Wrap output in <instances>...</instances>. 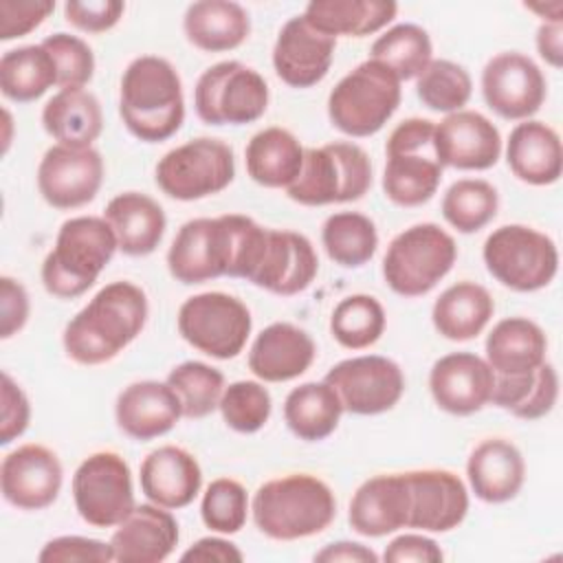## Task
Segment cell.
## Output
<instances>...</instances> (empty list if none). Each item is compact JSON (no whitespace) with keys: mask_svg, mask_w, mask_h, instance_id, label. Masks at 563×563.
I'll return each mask as SVG.
<instances>
[{"mask_svg":"<svg viewBox=\"0 0 563 563\" xmlns=\"http://www.w3.org/2000/svg\"><path fill=\"white\" fill-rule=\"evenodd\" d=\"M405 479L409 488L407 528L422 532H449L464 521L468 512V490L453 471H407Z\"/></svg>","mask_w":563,"mask_h":563,"instance_id":"obj_20","label":"cell"},{"mask_svg":"<svg viewBox=\"0 0 563 563\" xmlns=\"http://www.w3.org/2000/svg\"><path fill=\"white\" fill-rule=\"evenodd\" d=\"M185 37L205 53H224L242 46L251 33L246 9L231 0H200L187 7Z\"/></svg>","mask_w":563,"mask_h":563,"instance_id":"obj_33","label":"cell"},{"mask_svg":"<svg viewBox=\"0 0 563 563\" xmlns=\"http://www.w3.org/2000/svg\"><path fill=\"white\" fill-rule=\"evenodd\" d=\"M341 398L343 411L354 416L385 413L398 405L405 391L400 365L380 354H363L339 361L323 378Z\"/></svg>","mask_w":563,"mask_h":563,"instance_id":"obj_15","label":"cell"},{"mask_svg":"<svg viewBox=\"0 0 563 563\" xmlns=\"http://www.w3.org/2000/svg\"><path fill=\"white\" fill-rule=\"evenodd\" d=\"M139 479L143 495L152 504L178 510L189 506L200 493L202 468L187 449L165 444L145 455Z\"/></svg>","mask_w":563,"mask_h":563,"instance_id":"obj_28","label":"cell"},{"mask_svg":"<svg viewBox=\"0 0 563 563\" xmlns=\"http://www.w3.org/2000/svg\"><path fill=\"white\" fill-rule=\"evenodd\" d=\"M528 11L541 15L543 22H563V2L561 0H554V2H532V4H526Z\"/></svg>","mask_w":563,"mask_h":563,"instance_id":"obj_59","label":"cell"},{"mask_svg":"<svg viewBox=\"0 0 563 563\" xmlns=\"http://www.w3.org/2000/svg\"><path fill=\"white\" fill-rule=\"evenodd\" d=\"M347 521L361 537H385L409 521V488L405 473H383L365 479L352 495Z\"/></svg>","mask_w":563,"mask_h":563,"instance_id":"obj_26","label":"cell"},{"mask_svg":"<svg viewBox=\"0 0 563 563\" xmlns=\"http://www.w3.org/2000/svg\"><path fill=\"white\" fill-rule=\"evenodd\" d=\"M147 314V295L141 286L128 279L112 282L66 323L64 350L79 365L108 363L141 334Z\"/></svg>","mask_w":563,"mask_h":563,"instance_id":"obj_1","label":"cell"},{"mask_svg":"<svg viewBox=\"0 0 563 563\" xmlns=\"http://www.w3.org/2000/svg\"><path fill=\"white\" fill-rule=\"evenodd\" d=\"M319 563H376L378 554L356 541H336L314 554Z\"/></svg>","mask_w":563,"mask_h":563,"instance_id":"obj_57","label":"cell"},{"mask_svg":"<svg viewBox=\"0 0 563 563\" xmlns=\"http://www.w3.org/2000/svg\"><path fill=\"white\" fill-rule=\"evenodd\" d=\"M176 323L194 350L220 361L238 356L253 328L246 303L218 290L187 297L178 308Z\"/></svg>","mask_w":563,"mask_h":563,"instance_id":"obj_12","label":"cell"},{"mask_svg":"<svg viewBox=\"0 0 563 563\" xmlns=\"http://www.w3.org/2000/svg\"><path fill=\"white\" fill-rule=\"evenodd\" d=\"M303 147L286 128H264L251 136L244 150L246 174L268 189H288L301 172Z\"/></svg>","mask_w":563,"mask_h":563,"instance_id":"obj_34","label":"cell"},{"mask_svg":"<svg viewBox=\"0 0 563 563\" xmlns=\"http://www.w3.org/2000/svg\"><path fill=\"white\" fill-rule=\"evenodd\" d=\"M537 51L552 66L561 68L563 64V22H543L537 29Z\"/></svg>","mask_w":563,"mask_h":563,"instance_id":"obj_58","label":"cell"},{"mask_svg":"<svg viewBox=\"0 0 563 563\" xmlns=\"http://www.w3.org/2000/svg\"><path fill=\"white\" fill-rule=\"evenodd\" d=\"M31 422V405L24 389L2 372V418H0V444L7 446L20 438Z\"/></svg>","mask_w":563,"mask_h":563,"instance_id":"obj_53","label":"cell"},{"mask_svg":"<svg viewBox=\"0 0 563 563\" xmlns=\"http://www.w3.org/2000/svg\"><path fill=\"white\" fill-rule=\"evenodd\" d=\"M255 528L275 541H297L321 534L336 517L332 488L310 475L290 473L264 482L251 501Z\"/></svg>","mask_w":563,"mask_h":563,"instance_id":"obj_3","label":"cell"},{"mask_svg":"<svg viewBox=\"0 0 563 563\" xmlns=\"http://www.w3.org/2000/svg\"><path fill=\"white\" fill-rule=\"evenodd\" d=\"M246 488L233 477L213 479L202 493L200 517L202 523L218 534H235L244 528L249 515Z\"/></svg>","mask_w":563,"mask_h":563,"instance_id":"obj_48","label":"cell"},{"mask_svg":"<svg viewBox=\"0 0 563 563\" xmlns=\"http://www.w3.org/2000/svg\"><path fill=\"white\" fill-rule=\"evenodd\" d=\"M169 387L176 391L183 416L189 420L207 418L220 405L224 391V374L202 361H185L167 374Z\"/></svg>","mask_w":563,"mask_h":563,"instance_id":"obj_45","label":"cell"},{"mask_svg":"<svg viewBox=\"0 0 563 563\" xmlns=\"http://www.w3.org/2000/svg\"><path fill=\"white\" fill-rule=\"evenodd\" d=\"M499 209L497 189L482 178H460L442 196V216L460 233H477Z\"/></svg>","mask_w":563,"mask_h":563,"instance_id":"obj_44","label":"cell"},{"mask_svg":"<svg viewBox=\"0 0 563 563\" xmlns=\"http://www.w3.org/2000/svg\"><path fill=\"white\" fill-rule=\"evenodd\" d=\"M55 9L53 0L42 2H18V0H0V40L9 42L15 37H24L33 29H37Z\"/></svg>","mask_w":563,"mask_h":563,"instance_id":"obj_52","label":"cell"},{"mask_svg":"<svg viewBox=\"0 0 563 563\" xmlns=\"http://www.w3.org/2000/svg\"><path fill=\"white\" fill-rule=\"evenodd\" d=\"M57 86V66L42 44H26L0 57V90L9 101L29 103Z\"/></svg>","mask_w":563,"mask_h":563,"instance_id":"obj_40","label":"cell"},{"mask_svg":"<svg viewBox=\"0 0 563 563\" xmlns=\"http://www.w3.org/2000/svg\"><path fill=\"white\" fill-rule=\"evenodd\" d=\"M183 418V407L169 383L136 380L121 389L114 402L117 427L132 440L147 442L169 433Z\"/></svg>","mask_w":563,"mask_h":563,"instance_id":"obj_24","label":"cell"},{"mask_svg":"<svg viewBox=\"0 0 563 563\" xmlns=\"http://www.w3.org/2000/svg\"><path fill=\"white\" fill-rule=\"evenodd\" d=\"M486 106L508 121H526L537 114L548 95L541 68L523 53L504 51L490 57L482 70Z\"/></svg>","mask_w":563,"mask_h":563,"instance_id":"obj_16","label":"cell"},{"mask_svg":"<svg viewBox=\"0 0 563 563\" xmlns=\"http://www.w3.org/2000/svg\"><path fill=\"white\" fill-rule=\"evenodd\" d=\"M398 13L391 0H312L303 18L321 33L365 37L385 29Z\"/></svg>","mask_w":563,"mask_h":563,"instance_id":"obj_37","label":"cell"},{"mask_svg":"<svg viewBox=\"0 0 563 563\" xmlns=\"http://www.w3.org/2000/svg\"><path fill=\"white\" fill-rule=\"evenodd\" d=\"M317 356L312 336L288 321L266 325L249 350V369L264 383H286L306 374Z\"/></svg>","mask_w":563,"mask_h":563,"instance_id":"obj_27","label":"cell"},{"mask_svg":"<svg viewBox=\"0 0 563 563\" xmlns=\"http://www.w3.org/2000/svg\"><path fill=\"white\" fill-rule=\"evenodd\" d=\"M31 312L29 292L22 282L2 275L0 277V336L11 339L15 332H20Z\"/></svg>","mask_w":563,"mask_h":563,"instance_id":"obj_54","label":"cell"},{"mask_svg":"<svg viewBox=\"0 0 563 563\" xmlns=\"http://www.w3.org/2000/svg\"><path fill=\"white\" fill-rule=\"evenodd\" d=\"M466 477L477 499L506 504L519 495L526 482V462L510 440L486 438L471 451Z\"/></svg>","mask_w":563,"mask_h":563,"instance_id":"obj_29","label":"cell"},{"mask_svg":"<svg viewBox=\"0 0 563 563\" xmlns=\"http://www.w3.org/2000/svg\"><path fill=\"white\" fill-rule=\"evenodd\" d=\"M495 372L473 352L440 356L429 372V391L435 405L451 416H473L490 402Z\"/></svg>","mask_w":563,"mask_h":563,"instance_id":"obj_21","label":"cell"},{"mask_svg":"<svg viewBox=\"0 0 563 563\" xmlns=\"http://www.w3.org/2000/svg\"><path fill=\"white\" fill-rule=\"evenodd\" d=\"M429 33L411 22L396 24L378 35L369 48V59L385 64L400 81L416 79L433 59Z\"/></svg>","mask_w":563,"mask_h":563,"instance_id":"obj_42","label":"cell"},{"mask_svg":"<svg viewBox=\"0 0 563 563\" xmlns=\"http://www.w3.org/2000/svg\"><path fill=\"white\" fill-rule=\"evenodd\" d=\"M42 46L51 53L57 66V86L64 88H84L95 75V53L77 35L53 33L42 40Z\"/></svg>","mask_w":563,"mask_h":563,"instance_id":"obj_49","label":"cell"},{"mask_svg":"<svg viewBox=\"0 0 563 563\" xmlns=\"http://www.w3.org/2000/svg\"><path fill=\"white\" fill-rule=\"evenodd\" d=\"M559 398V374L552 363L519 376H495L490 402L521 420L548 416Z\"/></svg>","mask_w":563,"mask_h":563,"instance_id":"obj_39","label":"cell"},{"mask_svg":"<svg viewBox=\"0 0 563 563\" xmlns=\"http://www.w3.org/2000/svg\"><path fill=\"white\" fill-rule=\"evenodd\" d=\"M268 84L251 66L227 59L209 66L196 81L194 106L209 125H246L264 117Z\"/></svg>","mask_w":563,"mask_h":563,"instance_id":"obj_10","label":"cell"},{"mask_svg":"<svg viewBox=\"0 0 563 563\" xmlns=\"http://www.w3.org/2000/svg\"><path fill=\"white\" fill-rule=\"evenodd\" d=\"M343 405L325 380H310L292 387L284 400V420L292 435L303 442H321L339 427Z\"/></svg>","mask_w":563,"mask_h":563,"instance_id":"obj_38","label":"cell"},{"mask_svg":"<svg viewBox=\"0 0 563 563\" xmlns=\"http://www.w3.org/2000/svg\"><path fill=\"white\" fill-rule=\"evenodd\" d=\"M233 262L231 213L185 222L167 251L169 275L180 284L229 277Z\"/></svg>","mask_w":563,"mask_h":563,"instance_id":"obj_14","label":"cell"},{"mask_svg":"<svg viewBox=\"0 0 563 563\" xmlns=\"http://www.w3.org/2000/svg\"><path fill=\"white\" fill-rule=\"evenodd\" d=\"M103 183V158L95 147L53 145L37 165V189L55 209H79L95 200Z\"/></svg>","mask_w":563,"mask_h":563,"instance_id":"obj_17","label":"cell"},{"mask_svg":"<svg viewBox=\"0 0 563 563\" xmlns=\"http://www.w3.org/2000/svg\"><path fill=\"white\" fill-rule=\"evenodd\" d=\"M154 178L161 191L174 200H202L233 183L235 156L224 141L198 136L169 150L156 163Z\"/></svg>","mask_w":563,"mask_h":563,"instance_id":"obj_11","label":"cell"},{"mask_svg":"<svg viewBox=\"0 0 563 563\" xmlns=\"http://www.w3.org/2000/svg\"><path fill=\"white\" fill-rule=\"evenodd\" d=\"M125 4L119 0H68L64 18L68 24L84 33H106L121 20Z\"/></svg>","mask_w":563,"mask_h":563,"instance_id":"obj_51","label":"cell"},{"mask_svg":"<svg viewBox=\"0 0 563 563\" xmlns=\"http://www.w3.org/2000/svg\"><path fill=\"white\" fill-rule=\"evenodd\" d=\"M334 48L336 40L317 31L301 13L290 18L277 33L273 68L290 88H310L328 75Z\"/></svg>","mask_w":563,"mask_h":563,"instance_id":"obj_22","label":"cell"},{"mask_svg":"<svg viewBox=\"0 0 563 563\" xmlns=\"http://www.w3.org/2000/svg\"><path fill=\"white\" fill-rule=\"evenodd\" d=\"M321 242L328 257L343 268L367 264L378 249L376 224L358 211H339L325 218Z\"/></svg>","mask_w":563,"mask_h":563,"instance_id":"obj_41","label":"cell"},{"mask_svg":"<svg viewBox=\"0 0 563 563\" xmlns=\"http://www.w3.org/2000/svg\"><path fill=\"white\" fill-rule=\"evenodd\" d=\"M317 271V251L303 233L268 229L266 249L251 284L273 295L292 297L314 282Z\"/></svg>","mask_w":563,"mask_h":563,"instance_id":"obj_23","label":"cell"},{"mask_svg":"<svg viewBox=\"0 0 563 563\" xmlns=\"http://www.w3.org/2000/svg\"><path fill=\"white\" fill-rule=\"evenodd\" d=\"M178 521L158 504H141L114 528L110 537L117 563H161L178 545Z\"/></svg>","mask_w":563,"mask_h":563,"instance_id":"obj_25","label":"cell"},{"mask_svg":"<svg viewBox=\"0 0 563 563\" xmlns=\"http://www.w3.org/2000/svg\"><path fill=\"white\" fill-rule=\"evenodd\" d=\"M433 152L442 167L484 172L501 156V134L482 112L457 110L435 123Z\"/></svg>","mask_w":563,"mask_h":563,"instance_id":"obj_19","label":"cell"},{"mask_svg":"<svg viewBox=\"0 0 563 563\" xmlns=\"http://www.w3.org/2000/svg\"><path fill=\"white\" fill-rule=\"evenodd\" d=\"M119 114L139 141L161 143L174 136L185 121L183 81L174 64L158 55L132 59L121 75Z\"/></svg>","mask_w":563,"mask_h":563,"instance_id":"obj_2","label":"cell"},{"mask_svg":"<svg viewBox=\"0 0 563 563\" xmlns=\"http://www.w3.org/2000/svg\"><path fill=\"white\" fill-rule=\"evenodd\" d=\"M486 271L506 288L534 292L545 288L559 271L554 240L526 224L495 229L482 249Z\"/></svg>","mask_w":563,"mask_h":563,"instance_id":"obj_9","label":"cell"},{"mask_svg":"<svg viewBox=\"0 0 563 563\" xmlns=\"http://www.w3.org/2000/svg\"><path fill=\"white\" fill-rule=\"evenodd\" d=\"M40 563H110L114 561L110 541H99L92 537L79 534H62L48 539L40 554Z\"/></svg>","mask_w":563,"mask_h":563,"instance_id":"obj_50","label":"cell"},{"mask_svg":"<svg viewBox=\"0 0 563 563\" xmlns=\"http://www.w3.org/2000/svg\"><path fill=\"white\" fill-rule=\"evenodd\" d=\"M473 92V79L464 66L451 59H431L416 77L418 99L433 112L464 110Z\"/></svg>","mask_w":563,"mask_h":563,"instance_id":"obj_46","label":"cell"},{"mask_svg":"<svg viewBox=\"0 0 563 563\" xmlns=\"http://www.w3.org/2000/svg\"><path fill=\"white\" fill-rule=\"evenodd\" d=\"M73 501L88 526L117 528L136 506L128 462L114 451L88 455L73 475Z\"/></svg>","mask_w":563,"mask_h":563,"instance_id":"obj_13","label":"cell"},{"mask_svg":"<svg viewBox=\"0 0 563 563\" xmlns=\"http://www.w3.org/2000/svg\"><path fill=\"white\" fill-rule=\"evenodd\" d=\"M218 409L229 429L238 433H255L268 422L273 398L257 380H235L224 387Z\"/></svg>","mask_w":563,"mask_h":563,"instance_id":"obj_47","label":"cell"},{"mask_svg":"<svg viewBox=\"0 0 563 563\" xmlns=\"http://www.w3.org/2000/svg\"><path fill=\"white\" fill-rule=\"evenodd\" d=\"M183 563H240L244 561L242 550L222 537H202L196 543H191L183 554H180Z\"/></svg>","mask_w":563,"mask_h":563,"instance_id":"obj_56","label":"cell"},{"mask_svg":"<svg viewBox=\"0 0 563 563\" xmlns=\"http://www.w3.org/2000/svg\"><path fill=\"white\" fill-rule=\"evenodd\" d=\"M117 251L119 244L106 218L77 216L66 220L42 264L46 292L57 299L81 297L95 286Z\"/></svg>","mask_w":563,"mask_h":563,"instance_id":"obj_4","label":"cell"},{"mask_svg":"<svg viewBox=\"0 0 563 563\" xmlns=\"http://www.w3.org/2000/svg\"><path fill=\"white\" fill-rule=\"evenodd\" d=\"M400 84L385 64L376 59L361 62L330 90V123L354 139L376 134L400 106Z\"/></svg>","mask_w":563,"mask_h":563,"instance_id":"obj_6","label":"cell"},{"mask_svg":"<svg viewBox=\"0 0 563 563\" xmlns=\"http://www.w3.org/2000/svg\"><path fill=\"white\" fill-rule=\"evenodd\" d=\"M444 559L435 539L418 532H405L391 539L383 552V561L389 563H440Z\"/></svg>","mask_w":563,"mask_h":563,"instance_id":"obj_55","label":"cell"},{"mask_svg":"<svg viewBox=\"0 0 563 563\" xmlns=\"http://www.w3.org/2000/svg\"><path fill=\"white\" fill-rule=\"evenodd\" d=\"M506 163L521 183L534 187L556 183L563 169L559 132L537 119L517 123L506 143Z\"/></svg>","mask_w":563,"mask_h":563,"instance_id":"obj_30","label":"cell"},{"mask_svg":"<svg viewBox=\"0 0 563 563\" xmlns=\"http://www.w3.org/2000/svg\"><path fill=\"white\" fill-rule=\"evenodd\" d=\"M42 125L59 145L92 147L103 130V112L92 92L84 88H64L46 101Z\"/></svg>","mask_w":563,"mask_h":563,"instance_id":"obj_35","label":"cell"},{"mask_svg":"<svg viewBox=\"0 0 563 563\" xmlns=\"http://www.w3.org/2000/svg\"><path fill=\"white\" fill-rule=\"evenodd\" d=\"M385 308L372 295L343 297L330 314V332L334 341L347 350H365L385 332Z\"/></svg>","mask_w":563,"mask_h":563,"instance_id":"obj_43","label":"cell"},{"mask_svg":"<svg viewBox=\"0 0 563 563\" xmlns=\"http://www.w3.org/2000/svg\"><path fill=\"white\" fill-rule=\"evenodd\" d=\"M435 123L411 117L400 121L385 143L383 191L398 207H420L433 198L444 167L433 152Z\"/></svg>","mask_w":563,"mask_h":563,"instance_id":"obj_7","label":"cell"},{"mask_svg":"<svg viewBox=\"0 0 563 563\" xmlns=\"http://www.w3.org/2000/svg\"><path fill=\"white\" fill-rule=\"evenodd\" d=\"M103 218L114 231L119 251L132 257L154 253L167 229L163 207L141 191H123L114 196L106 205Z\"/></svg>","mask_w":563,"mask_h":563,"instance_id":"obj_31","label":"cell"},{"mask_svg":"<svg viewBox=\"0 0 563 563\" xmlns=\"http://www.w3.org/2000/svg\"><path fill=\"white\" fill-rule=\"evenodd\" d=\"M495 301L490 292L475 282H457L435 299L431 321L440 336L449 341H471L484 332L493 319Z\"/></svg>","mask_w":563,"mask_h":563,"instance_id":"obj_36","label":"cell"},{"mask_svg":"<svg viewBox=\"0 0 563 563\" xmlns=\"http://www.w3.org/2000/svg\"><path fill=\"white\" fill-rule=\"evenodd\" d=\"M457 260L451 233L435 222H420L400 231L383 257V277L400 297H422L449 275Z\"/></svg>","mask_w":563,"mask_h":563,"instance_id":"obj_8","label":"cell"},{"mask_svg":"<svg viewBox=\"0 0 563 563\" xmlns=\"http://www.w3.org/2000/svg\"><path fill=\"white\" fill-rule=\"evenodd\" d=\"M372 187V161L350 141H334L303 152V165L288 198L303 207H323L361 200Z\"/></svg>","mask_w":563,"mask_h":563,"instance_id":"obj_5","label":"cell"},{"mask_svg":"<svg viewBox=\"0 0 563 563\" xmlns=\"http://www.w3.org/2000/svg\"><path fill=\"white\" fill-rule=\"evenodd\" d=\"M484 347L495 376H519L545 363L548 339L539 323L526 317H508L493 325Z\"/></svg>","mask_w":563,"mask_h":563,"instance_id":"obj_32","label":"cell"},{"mask_svg":"<svg viewBox=\"0 0 563 563\" xmlns=\"http://www.w3.org/2000/svg\"><path fill=\"white\" fill-rule=\"evenodd\" d=\"M64 482V468L55 451L44 444H22L9 451L0 464V490L7 504L20 510L48 508Z\"/></svg>","mask_w":563,"mask_h":563,"instance_id":"obj_18","label":"cell"}]
</instances>
